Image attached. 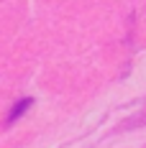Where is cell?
<instances>
[{"label":"cell","instance_id":"6da1fadb","mask_svg":"<svg viewBox=\"0 0 146 148\" xmlns=\"http://www.w3.org/2000/svg\"><path fill=\"white\" fill-rule=\"evenodd\" d=\"M28 107H31V100H28V97H26V100H21V102L10 110V118H8V120H10V123H13V120H18L23 112H26V110H28Z\"/></svg>","mask_w":146,"mask_h":148}]
</instances>
